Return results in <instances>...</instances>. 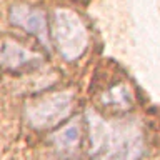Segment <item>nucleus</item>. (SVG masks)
Wrapping results in <instances>:
<instances>
[{"label":"nucleus","instance_id":"nucleus-1","mask_svg":"<svg viewBox=\"0 0 160 160\" xmlns=\"http://www.w3.org/2000/svg\"><path fill=\"white\" fill-rule=\"evenodd\" d=\"M50 35L55 48L65 60L78 58L88 43V35L82 20L70 10H57L53 13Z\"/></svg>","mask_w":160,"mask_h":160},{"label":"nucleus","instance_id":"nucleus-2","mask_svg":"<svg viewBox=\"0 0 160 160\" xmlns=\"http://www.w3.org/2000/svg\"><path fill=\"white\" fill-rule=\"evenodd\" d=\"M72 107V93L58 92L37 100L27 108V120L35 128H48L67 117Z\"/></svg>","mask_w":160,"mask_h":160},{"label":"nucleus","instance_id":"nucleus-3","mask_svg":"<svg viewBox=\"0 0 160 160\" xmlns=\"http://www.w3.org/2000/svg\"><path fill=\"white\" fill-rule=\"evenodd\" d=\"M10 20L13 25L35 35L45 47H48V25L42 10L28 5H15L10 10Z\"/></svg>","mask_w":160,"mask_h":160},{"label":"nucleus","instance_id":"nucleus-4","mask_svg":"<svg viewBox=\"0 0 160 160\" xmlns=\"http://www.w3.org/2000/svg\"><path fill=\"white\" fill-rule=\"evenodd\" d=\"M37 55L30 50L23 48L22 45L5 40L0 43V67L8 70H18L25 65H32L37 62Z\"/></svg>","mask_w":160,"mask_h":160},{"label":"nucleus","instance_id":"nucleus-5","mask_svg":"<svg viewBox=\"0 0 160 160\" xmlns=\"http://www.w3.org/2000/svg\"><path fill=\"white\" fill-rule=\"evenodd\" d=\"M78 142H80V127L77 122L68 123L67 127L62 128L55 135V143L58 145L60 150H63L67 153H72L77 148Z\"/></svg>","mask_w":160,"mask_h":160}]
</instances>
